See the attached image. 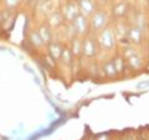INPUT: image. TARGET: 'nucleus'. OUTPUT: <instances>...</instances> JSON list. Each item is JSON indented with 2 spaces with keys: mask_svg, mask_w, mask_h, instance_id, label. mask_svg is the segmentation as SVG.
<instances>
[{
  "mask_svg": "<svg viewBox=\"0 0 149 140\" xmlns=\"http://www.w3.org/2000/svg\"><path fill=\"white\" fill-rule=\"evenodd\" d=\"M36 30H37V32H39L40 37L42 39L45 46H47L49 44H51L54 41V31L47 25V22H42Z\"/></svg>",
  "mask_w": 149,
  "mask_h": 140,
  "instance_id": "nucleus-11",
  "label": "nucleus"
},
{
  "mask_svg": "<svg viewBox=\"0 0 149 140\" xmlns=\"http://www.w3.org/2000/svg\"><path fill=\"white\" fill-rule=\"evenodd\" d=\"M3 21H4V19H3V15H1V14H0V24H1Z\"/></svg>",
  "mask_w": 149,
  "mask_h": 140,
  "instance_id": "nucleus-21",
  "label": "nucleus"
},
{
  "mask_svg": "<svg viewBox=\"0 0 149 140\" xmlns=\"http://www.w3.org/2000/svg\"><path fill=\"white\" fill-rule=\"evenodd\" d=\"M47 25L51 27V29H58V27L63 26L66 22H65V19H63V15L61 10H54L49 14L47 16Z\"/></svg>",
  "mask_w": 149,
  "mask_h": 140,
  "instance_id": "nucleus-8",
  "label": "nucleus"
},
{
  "mask_svg": "<svg viewBox=\"0 0 149 140\" xmlns=\"http://www.w3.org/2000/svg\"><path fill=\"white\" fill-rule=\"evenodd\" d=\"M71 27L73 30V34L74 36H78V37H85L87 35L91 34V30H90V17H87L85 15L80 14L74 20L71 22Z\"/></svg>",
  "mask_w": 149,
  "mask_h": 140,
  "instance_id": "nucleus-4",
  "label": "nucleus"
},
{
  "mask_svg": "<svg viewBox=\"0 0 149 140\" xmlns=\"http://www.w3.org/2000/svg\"><path fill=\"white\" fill-rule=\"evenodd\" d=\"M66 1H68V0H66Z\"/></svg>",
  "mask_w": 149,
  "mask_h": 140,
  "instance_id": "nucleus-24",
  "label": "nucleus"
},
{
  "mask_svg": "<svg viewBox=\"0 0 149 140\" xmlns=\"http://www.w3.org/2000/svg\"><path fill=\"white\" fill-rule=\"evenodd\" d=\"M46 50H47V53L51 57V60L55 62H58L60 61V57L62 55V50H63V45L58 41H52L51 44H49L46 46Z\"/></svg>",
  "mask_w": 149,
  "mask_h": 140,
  "instance_id": "nucleus-9",
  "label": "nucleus"
},
{
  "mask_svg": "<svg viewBox=\"0 0 149 140\" xmlns=\"http://www.w3.org/2000/svg\"><path fill=\"white\" fill-rule=\"evenodd\" d=\"M112 29H113L114 36H116V39H117V42H124L123 40H125V42L128 44V30H129V26H127V24H125L123 20H118Z\"/></svg>",
  "mask_w": 149,
  "mask_h": 140,
  "instance_id": "nucleus-6",
  "label": "nucleus"
},
{
  "mask_svg": "<svg viewBox=\"0 0 149 140\" xmlns=\"http://www.w3.org/2000/svg\"><path fill=\"white\" fill-rule=\"evenodd\" d=\"M70 51H71L72 56L76 58H80L82 56V37H78V36H74L70 40V44L67 45Z\"/></svg>",
  "mask_w": 149,
  "mask_h": 140,
  "instance_id": "nucleus-12",
  "label": "nucleus"
},
{
  "mask_svg": "<svg viewBox=\"0 0 149 140\" xmlns=\"http://www.w3.org/2000/svg\"><path fill=\"white\" fill-rule=\"evenodd\" d=\"M61 12L63 15L65 22L66 24H71V22L80 15V9L77 5V0H68V1L65 3V5L61 9Z\"/></svg>",
  "mask_w": 149,
  "mask_h": 140,
  "instance_id": "nucleus-5",
  "label": "nucleus"
},
{
  "mask_svg": "<svg viewBox=\"0 0 149 140\" xmlns=\"http://www.w3.org/2000/svg\"><path fill=\"white\" fill-rule=\"evenodd\" d=\"M100 53V47L96 40V35L90 34L82 39V56L87 60L96 58Z\"/></svg>",
  "mask_w": 149,
  "mask_h": 140,
  "instance_id": "nucleus-3",
  "label": "nucleus"
},
{
  "mask_svg": "<svg viewBox=\"0 0 149 140\" xmlns=\"http://www.w3.org/2000/svg\"><path fill=\"white\" fill-rule=\"evenodd\" d=\"M139 88H142V87H149V82H144V83H139L138 85Z\"/></svg>",
  "mask_w": 149,
  "mask_h": 140,
  "instance_id": "nucleus-20",
  "label": "nucleus"
},
{
  "mask_svg": "<svg viewBox=\"0 0 149 140\" xmlns=\"http://www.w3.org/2000/svg\"><path fill=\"white\" fill-rule=\"evenodd\" d=\"M27 39H29L30 44L34 46L35 49H42L44 46H45L44 41H42V39L40 37V35H39V32H37V30H32L30 34H29V36H27ZM45 47H46V46H45Z\"/></svg>",
  "mask_w": 149,
  "mask_h": 140,
  "instance_id": "nucleus-18",
  "label": "nucleus"
},
{
  "mask_svg": "<svg viewBox=\"0 0 149 140\" xmlns=\"http://www.w3.org/2000/svg\"><path fill=\"white\" fill-rule=\"evenodd\" d=\"M144 39V31L142 29H139L137 26H129L128 30V44L133 46H138L143 42Z\"/></svg>",
  "mask_w": 149,
  "mask_h": 140,
  "instance_id": "nucleus-7",
  "label": "nucleus"
},
{
  "mask_svg": "<svg viewBox=\"0 0 149 140\" xmlns=\"http://www.w3.org/2000/svg\"><path fill=\"white\" fill-rule=\"evenodd\" d=\"M96 40L100 47V52H112L117 46V39L114 36L113 29L111 26L104 27L98 34H96Z\"/></svg>",
  "mask_w": 149,
  "mask_h": 140,
  "instance_id": "nucleus-1",
  "label": "nucleus"
},
{
  "mask_svg": "<svg viewBox=\"0 0 149 140\" xmlns=\"http://www.w3.org/2000/svg\"><path fill=\"white\" fill-rule=\"evenodd\" d=\"M109 22V17H108V14L104 10H97L92 14L90 16V30H91V34L96 35L98 34L101 30H103L104 27L109 26L108 25Z\"/></svg>",
  "mask_w": 149,
  "mask_h": 140,
  "instance_id": "nucleus-2",
  "label": "nucleus"
},
{
  "mask_svg": "<svg viewBox=\"0 0 149 140\" xmlns=\"http://www.w3.org/2000/svg\"><path fill=\"white\" fill-rule=\"evenodd\" d=\"M112 140H119V139H112Z\"/></svg>",
  "mask_w": 149,
  "mask_h": 140,
  "instance_id": "nucleus-23",
  "label": "nucleus"
},
{
  "mask_svg": "<svg viewBox=\"0 0 149 140\" xmlns=\"http://www.w3.org/2000/svg\"><path fill=\"white\" fill-rule=\"evenodd\" d=\"M21 0H3V4L5 9L8 10H13V9H16L19 5H20Z\"/></svg>",
  "mask_w": 149,
  "mask_h": 140,
  "instance_id": "nucleus-19",
  "label": "nucleus"
},
{
  "mask_svg": "<svg viewBox=\"0 0 149 140\" xmlns=\"http://www.w3.org/2000/svg\"><path fill=\"white\" fill-rule=\"evenodd\" d=\"M61 64H63L65 67H72V64L74 62V57L72 56L71 51H70L68 46H63V50H62V55L60 57V61Z\"/></svg>",
  "mask_w": 149,
  "mask_h": 140,
  "instance_id": "nucleus-17",
  "label": "nucleus"
},
{
  "mask_svg": "<svg viewBox=\"0 0 149 140\" xmlns=\"http://www.w3.org/2000/svg\"><path fill=\"white\" fill-rule=\"evenodd\" d=\"M147 68L149 69V57H148V63H147Z\"/></svg>",
  "mask_w": 149,
  "mask_h": 140,
  "instance_id": "nucleus-22",
  "label": "nucleus"
},
{
  "mask_svg": "<svg viewBox=\"0 0 149 140\" xmlns=\"http://www.w3.org/2000/svg\"><path fill=\"white\" fill-rule=\"evenodd\" d=\"M112 60H113V63H114V67H116V71H117L118 76L124 74L125 69L128 68V66H127V61H125V58L123 57V55L118 53V55H116Z\"/></svg>",
  "mask_w": 149,
  "mask_h": 140,
  "instance_id": "nucleus-15",
  "label": "nucleus"
},
{
  "mask_svg": "<svg viewBox=\"0 0 149 140\" xmlns=\"http://www.w3.org/2000/svg\"><path fill=\"white\" fill-rule=\"evenodd\" d=\"M101 71L103 72L104 77L109 78V79L118 77L117 71H116V67H114V63H113V60L112 58L106 60V61H103L101 63Z\"/></svg>",
  "mask_w": 149,
  "mask_h": 140,
  "instance_id": "nucleus-14",
  "label": "nucleus"
},
{
  "mask_svg": "<svg viewBox=\"0 0 149 140\" xmlns=\"http://www.w3.org/2000/svg\"><path fill=\"white\" fill-rule=\"evenodd\" d=\"M125 61H127L128 68L133 69V71H138V69H141L143 67V58L139 55V52L134 53L133 56H130L128 58H125Z\"/></svg>",
  "mask_w": 149,
  "mask_h": 140,
  "instance_id": "nucleus-16",
  "label": "nucleus"
},
{
  "mask_svg": "<svg viewBox=\"0 0 149 140\" xmlns=\"http://www.w3.org/2000/svg\"><path fill=\"white\" fill-rule=\"evenodd\" d=\"M77 5L80 9V14L90 17L97 10L95 0H77Z\"/></svg>",
  "mask_w": 149,
  "mask_h": 140,
  "instance_id": "nucleus-10",
  "label": "nucleus"
},
{
  "mask_svg": "<svg viewBox=\"0 0 149 140\" xmlns=\"http://www.w3.org/2000/svg\"><path fill=\"white\" fill-rule=\"evenodd\" d=\"M128 12H129V6L125 1H119L114 4L113 8H112V14L118 20H122L123 17H125L128 15Z\"/></svg>",
  "mask_w": 149,
  "mask_h": 140,
  "instance_id": "nucleus-13",
  "label": "nucleus"
}]
</instances>
